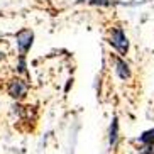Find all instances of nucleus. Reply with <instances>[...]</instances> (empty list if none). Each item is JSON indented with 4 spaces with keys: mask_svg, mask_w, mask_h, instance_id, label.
<instances>
[{
    "mask_svg": "<svg viewBox=\"0 0 154 154\" xmlns=\"http://www.w3.org/2000/svg\"><path fill=\"white\" fill-rule=\"evenodd\" d=\"M14 37H15V46H17L19 54L27 56V53L34 46V37H36L34 36V31L31 27H22L15 32Z\"/></svg>",
    "mask_w": 154,
    "mask_h": 154,
    "instance_id": "obj_3",
    "label": "nucleus"
},
{
    "mask_svg": "<svg viewBox=\"0 0 154 154\" xmlns=\"http://www.w3.org/2000/svg\"><path fill=\"white\" fill-rule=\"evenodd\" d=\"M112 63H113V73L119 80L122 82H127L132 78V69H131V64L125 61V58L119 54H112Z\"/></svg>",
    "mask_w": 154,
    "mask_h": 154,
    "instance_id": "obj_4",
    "label": "nucleus"
},
{
    "mask_svg": "<svg viewBox=\"0 0 154 154\" xmlns=\"http://www.w3.org/2000/svg\"><path fill=\"white\" fill-rule=\"evenodd\" d=\"M120 139V127H119V117L113 115L110 120V127H109V146L110 149H115Z\"/></svg>",
    "mask_w": 154,
    "mask_h": 154,
    "instance_id": "obj_5",
    "label": "nucleus"
},
{
    "mask_svg": "<svg viewBox=\"0 0 154 154\" xmlns=\"http://www.w3.org/2000/svg\"><path fill=\"white\" fill-rule=\"evenodd\" d=\"M4 59H5V53H4V51H2V49H0V63H2Z\"/></svg>",
    "mask_w": 154,
    "mask_h": 154,
    "instance_id": "obj_9",
    "label": "nucleus"
},
{
    "mask_svg": "<svg viewBox=\"0 0 154 154\" xmlns=\"http://www.w3.org/2000/svg\"><path fill=\"white\" fill-rule=\"evenodd\" d=\"M86 2L93 7H110V5L115 4L113 0H86Z\"/></svg>",
    "mask_w": 154,
    "mask_h": 154,
    "instance_id": "obj_8",
    "label": "nucleus"
},
{
    "mask_svg": "<svg viewBox=\"0 0 154 154\" xmlns=\"http://www.w3.org/2000/svg\"><path fill=\"white\" fill-rule=\"evenodd\" d=\"M107 42L112 48L119 56L125 58L129 54V49H131V42H129V37L125 34V29L120 26V24H113L109 27L107 32Z\"/></svg>",
    "mask_w": 154,
    "mask_h": 154,
    "instance_id": "obj_1",
    "label": "nucleus"
},
{
    "mask_svg": "<svg viewBox=\"0 0 154 154\" xmlns=\"http://www.w3.org/2000/svg\"><path fill=\"white\" fill-rule=\"evenodd\" d=\"M15 71H17V75H20V76H29V71H27V56L24 54H19L17 56V63H15Z\"/></svg>",
    "mask_w": 154,
    "mask_h": 154,
    "instance_id": "obj_6",
    "label": "nucleus"
},
{
    "mask_svg": "<svg viewBox=\"0 0 154 154\" xmlns=\"http://www.w3.org/2000/svg\"><path fill=\"white\" fill-rule=\"evenodd\" d=\"M139 144H154V129H147V131L140 132V136L137 137Z\"/></svg>",
    "mask_w": 154,
    "mask_h": 154,
    "instance_id": "obj_7",
    "label": "nucleus"
},
{
    "mask_svg": "<svg viewBox=\"0 0 154 154\" xmlns=\"http://www.w3.org/2000/svg\"><path fill=\"white\" fill-rule=\"evenodd\" d=\"M7 93L15 102H24L29 95V80L22 76H15L7 83Z\"/></svg>",
    "mask_w": 154,
    "mask_h": 154,
    "instance_id": "obj_2",
    "label": "nucleus"
}]
</instances>
